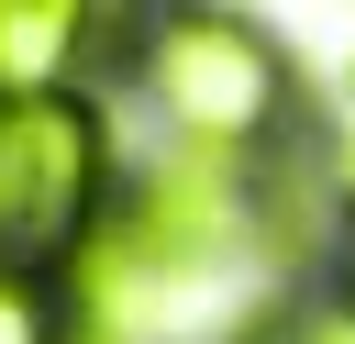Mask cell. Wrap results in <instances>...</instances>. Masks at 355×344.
I'll list each match as a JSON object with an SVG mask.
<instances>
[{
	"mask_svg": "<svg viewBox=\"0 0 355 344\" xmlns=\"http://www.w3.org/2000/svg\"><path fill=\"white\" fill-rule=\"evenodd\" d=\"M344 311H355V244H344Z\"/></svg>",
	"mask_w": 355,
	"mask_h": 344,
	"instance_id": "6",
	"label": "cell"
},
{
	"mask_svg": "<svg viewBox=\"0 0 355 344\" xmlns=\"http://www.w3.org/2000/svg\"><path fill=\"white\" fill-rule=\"evenodd\" d=\"M89 0H0V100H44L67 89V67L89 55Z\"/></svg>",
	"mask_w": 355,
	"mask_h": 344,
	"instance_id": "3",
	"label": "cell"
},
{
	"mask_svg": "<svg viewBox=\"0 0 355 344\" xmlns=\"http://www.w3.org/2000/svg\"><path fill=\"white\" fill-rule=\"evenodd\" d=\"M333 178H344V189H355V100H344V111H333Z\"/></svg>",
	"mask_w": 355,
	"mask_h": 344,
	"instance_id": "5",
	"label": "cell"
},
{
	"mask_svg": "<svg viewBox=\"0 0 355 344\" xmlns=\"http://www.w3.org/2000/svg\"><path fill=\"white\" fill-rule=\"evenodd\" d=\"M0 344H78L67 289H55V277H33V266H0Z\"/></svg>",
	"mask_w": 355,
	"mask_h": 344,
	"instance_id": "4",
	"label": "cell"
},
{
	"mask_svg": "<svg viewBox=\"0 0 355 344\" xmlns=\"http://www.w3.org/2000/svg\"><path fill=\"white\" fill-rule=\"evenodd\" d=\"M100 233V111L78 89L0 100V266L55 277Z\"/></svg>",
	"mask_w": 355,
	"mask_h": 344,
	"instance_id": "2",
	"label": "cell"
},
{
	"mask_svg": "<svg viewBox=\"0 0 355 344\" xmlns=\"http://www.w3.org/2000/svg\"><path fill=\"white\" fill-rule=\"evenodd\" d=\"M144 89L166 100L178 144H200V155H244L288 122V55L244 11H166L144 33Z\"/></svg>",
	"mask_w": 355,
	"mask_h": 344,
	"instance_id": "1",
	"label": "cell"
}]
</instances>
